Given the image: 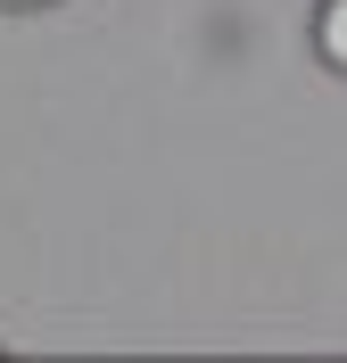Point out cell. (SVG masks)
<instances>
[{
    "label": "cell",
    "instance_id": "cell-1",
    "mask_svg": "<svg viewBox=\"0 0 347 363\" xmlns=\"http://www.w3.org/2000/svg\"><path fill=\"white\" fill-rule=\"evenodd\" d=\"M314 58L331 74H347V0H323L314 9Z\"/></svg>",
    "mask_w": 347,
    "mask_h": 363
},
{
    "label": "cell",
    "instance_id": "cell-2",
    "mask_svg": "<svg viewBox=\"0 0 347 363\" xmlns=\"http://www.w3.org/2000/svg\"><path fill=\"white\" fill-rule=\"evenodd\" d=\"M0 9H50V0H0Z\"/></svg>",
    "mask_w": 347,
    "mask_h": 363
}]
</instances>
